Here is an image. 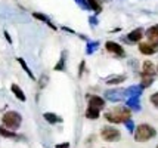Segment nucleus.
<instances>
[{
    "instance_id": "nucleus-1",
    "label": "nucleus",
    "mask_w": 158,
    "mask_h": 148,
    "mask_svg": "<svg viewBox=\"0 0 158 148\" xmlns=\"http://www.w3.org/2000/svg\"><path fill=\"white\" fill-rule=\"evenodd\" d=\"M131 114L129 107H115L110 111L105 113V119L112 125H118V123H126L127 120H130Z\"/></svg>"
},
{
    "instance_id": "nucleus-2",
    "label": "nucleus",
    "mask_w": 158,
    "mask_h": 148,
    "mask_svg": "<svg viewBox=\"0 0 158 148\" xmlns=\"http://www.w3.org/2000/svg\"><path fill=\"white\" fill-rule=\"evenodd\" d=\"M135 141L138 142H146L152 139L155 135H157V130L151 126V125H146V123H142V125H139L136 129H135Z\"/></svg>"
},
{
    "instance_id": "nucleus-3",
    "label": "nucleus",
    "mask_w": 158,
    "mask_h": 148,
    "mask_svg": "<svg viewBox=\"0 0 158 148\" xmlns=\"http://www.w3.org/2000/svg\"><path fill=\"white\" fill-rule=\"evenodd\" d=\"M2 121H3L5 127L10 129V130H16L22 123V117H21V114L18 111H7V113L3 114Z\"/></svg>"
},
{
    "instance_id": "nucleus-4",
    "label": "nucleus",
    "mask_w": 158,
    "mask_h": 148,
    "mask_svg": "<svg viewBox=\"0 0 158 148\" xmlns=\"http://www.w3.org/2000/svg\"><path fill=\"white\" fill-rule=\"evenodd\" d=\"M101 136H102L103 141H106V142H117V141H120L121 133H120V130L115 129V127L105 126V127H102V130H101Z\"/></svg>"
},
{
    "instance_id": "nucleus-5",
    "label": "nucleus",
    "mask_w": 158,
    "mask_h": 148,
    "mask_svg": "<svg viewBox=\"0 0 158 148\" xmlns=\"http://www.w3.org/2000/svg\"><path fill=\"white\" fill-rule=\"evenodd\" d=\"M139 50L143 55H154L158 52V42H152V40H146V42L139 43Z\"/></svg>"
},
{
    "instance_id": "nucleus-6",
    "label": "nucleus",
    "mask_w": 158,
    "mask_h": 148,
    "mask_svg": "<svg viewBox=\"0 0 158 148\" xmlns=\"http://www.w3.org/2000/svg\"><path fill=\"white\" fill-rule=\"evenodd\" d=\"M126 96V91H121V89H111V91H105V99H108L111 102H120L123 101Z\"/></svg>"
},
{
    "instance_id": "nucleus-7",
    "label": "nucleus",
    "mask_w": 158,
    "mask_h": 148,
    "mask_svg": "<svg viewBox=\"0 0 158 148\" xmlns=\"http://www.w3.org/2000/svg\"><path fill=\"white\" fill-rule=\"evenodd\" d=\"M105 48H106V50L110 52L111 55H114V57H117V58H123L124 55H126L123 46H120V44L115 42H106L105 43Z\"/></svg>"
},
{
    "instance_id": "nucleus-8",
    "label": "nucleus",
    "mask_w": 158,
    "mask_h": 148,
    "mask_svg": "<svg viewBox=\"0 0 158 148\" xmlns=\"http://www.w3.org/2000/svg\"><path fill=\"white\" fill-rule=\"evenodd\" d=\"M103 107H105V99L98 96V95H93L89 98V104H87V108H92V110H98L101 111Z\"/></svg>"
},
{
    "instance_id": "nucleus-9",
    "label": "nucleus",
    "mask_w": 158,
    "mask_h": 148,
    "mask_svg": "<svg viewBox=\"0 0 158 148\" xmlns=\"http://www.w3.org/2000/svg\"><path fill=\"white\" fill-rule=\"evenodd\" d=\"M143 30L142 28H136V30H133V31H130L129 34H127V40L131 43H138L142 40V37H143Z\"/></svg>"
},
{
    "instance_id": "nucleus-10",
    "label": "nucleus",
    "mask_w": 158,
    "mask_h": 148,
    "mask_svg": "<svg viewBox=\"0 0 158 148\" xmlns=\"http://www.w3.org/2000/svg\"><path fill=\"white\" fill-rule=\"evenodd\" d=\"M142 86L140 85H135V86H130L129 89H126V96L127 98H133V96H140L142 95Z\"/></svg>"
},
{
    "instance_id": "nucleus-11",
    "label": "nucleus",
    "mask_w": 158,
    "mask_h": 148,
    "mask_svg": "<svg viewBox=\"0 0 158 148\" xmlns=\"http://www.w3.org/2000/svg\"><path fill=\"white\" fill-rule=\"evenodd\" d=\"M158 71V68L151 62V61H145L142 64V73L143 74H149V76H155V73Z\"/></svg>"
},
{
    "instance_id": "nucleus-12",
    "label": "nucleus",
    "mask_w": 158,
    "mask_h": 148,
    "mask_svg": "<svg viewBox=\"0 0 158 148\" xmlns=\"http://www.w3.org/2000/svg\"><path fill=\"white\" fill-rule=\"evenodd\" d=\"M126 80V76L124 74H114V76H110V77L105 78V83L106 85H120Z\"/></svg>"
},
{
    "instance_id": "nucleus-13",
    "label": "nucleus",
    "mask_w": 158,
    "mask_h": 148,
    "mask_svg": "<svg viewBox=\"0 0 158 148\" xmlns=\"http://www.w3.org/2000/svg\"><path fill=\"white\" fill-rule=\"evenodd\" d=\"M43 117H44V120L48 121L49 125H56V123H61L62 121L61 117L55 113H44L43 114Z\"/></svg>"
},
{
    "instance_id": "nucleus-14",
    "label": "nucleus",
    "mask_w": 158,
    "mask_h": 148,
    "mask_svg": "<svg viewBox=\"0 0 158 148\" xmlns=\"http://www.w3.org/2000/svg\"><path fill=\"white\" fill-rule=\"evenodd\" d=\"M10 91H12V93H14V95H15V96H16L18 99H19V101H22V102H24V101L27 99V96H25L24 91H22V89H21L18 85H15V83H14V85L10 86Z\"/></svg>"
},
{
    "instance_id": "nucleus-15",
    "label": "nucleus",
    "mask_w": 158,
    "mask_h": 148,
    "mask_svg": "<svg viewBox=\"0 0 158 148\" xmlns=\"http://www.w3.org/2000/svg\"><path fill=\"white\" fill-rule=\"evenodd\" d=\"M146 37H148V40L158 42V24L157 25H152L151 28L146 30Z\"/></svg>"
},
{
    "instance_id": "nucleus-16",
    "label": "nucleus",
    "mask_w": 158,
    "mask_h": 148,
    "mask_svg": "<svg viewBox=\"0 0 158 148\" xmlns=\"http://www.w3.org/2000/svg\"><path fill=\"white\" fill-rule=\"evenodd\" d=\"M126 105L131 108V110H135V111H139L140 110V102H139V96H133V98H127V102H126Z\"/></svg>"
},
{
    "instance_id": "nucleus-17",
    "label": "nucleus",
    "mask_w": 158,
    "mask_h": 148,
    "mask_svg": "<svg viewBox=\"0 0 158 148\" xmlns=\"http://www.w3.org/2000/svg\"><path fill=\"white\" fill-rule=\"evenodd\" d=\"M0 135H2V136H5V138H10V139H18V138H22V136H18L14 130H10V129H7V127H2V126H0Z\"/></svg>"
},
{
    "instance_id": "nucleus-18",
    "label": "nucleus",
    "mask_w": 158,
    "mask_h": 148,
    "mask_svg": "<svg viewBox=\"0 0 158 148\" xmlns=\"http://www.w3.org/2000/svg\"><path fill=\"white\" fill-rule=\"evenodd\" d=\"M16 61L19 62V65H21V67H22V70H24V71H25V73H27V74H28V77L31 78V80H35L34 74H33V71L30 70V67H28V65H27V62H25V61H24L22 58H16Z\"/></svg>"
},
{
    "instance_id": "nucleus-19",
    "label": "nucleus",
    "mask_w": 158,
    "mask_h": 148,
    "mask_svg": "<svg viewBox=\"0 0 158 148\" xmlns=\"http://www.w3.org/2000/svg\"><path fill=\"white\" fill-rule=\"evenodd\" d=\"M33 16H34V18H37V19H40V21H43V22H44V24H48V25H49V27H50V28L56 30V27H55V25H53V24H52V21L49 19L48 16H46V15L39 14V12H34V14H33Z\"/></svg>"
},
{
    "instance_id": "nucleus-20",
    "label": "nucleus",
    "mask_w": 158,
    "mask_h": 148,
    "mask_svg": "<svg viewBox=\"0 0 158 148\" xmlns=\"http://www.w3.org/2000/svg\"><path fill=\"white\" fill-rule=\"evenodd\" d=\"M98 49H99V42H87V44H86V53L87 55H93Z\"/></svg>"
},
{
    "instance_id": "nucleus-21",
    "label": "nucleus",
    "mask_w": 158,
    "mask_h": 148,
    "mask_svg": "<svg viewBox=\"0 0 158 148\" xmlns=\"http://www.w3.org/2000/svg\"><path fill=\"white\" fill-rule=\"evenodd\" d=\"M152 82H154V76H149V74H143L142 73V83H140V86L142 87H148V86L152 85Z\"/></svg>"
},
{
    "instance_id": "nucleus-22",
    "label": "nucleus",
    "mask_w": 158,
    "mask_h": 148,
    "mask_svg": "<svg viewBox=\"0 0 158 148\" xmlns=\"http://www.w3.org/2000/svg\"><path fill=\"white\" fill-rule=\"evenodd\" d=\"M86 2H87V5H89L90 9H93L96 14H99V12L102 11V7H101V5H99L98 0H86Z\"/></svg>"
},
{
    "instance_id": "nucleus-23",
    "label": "nucleus",
    "mask_w": 158,
    "mask_h": 148,
    "mask_svg": "<svg viewBox=\"0 0 158 148\" xmlns=\"http://www.w3.org/2000/svg\"><path fill=\"white\" fill-rule=\"evenodd\" d=\"M99 113H101V111H98V110L87 108V110H86V117L90 120H96V119H99Z\"/></svg>"
},
{
    "instance_id": "nucleus-24",
    "label": "nucleus",
    "mask_w": 158,
    "mask_h": 148,
    "mask_svg": "<svg viewBox=\"0 0 158 148\" xmlns=\"http://www.w3.org/2000/svg\"><path fill=\"white\" fill-rule=\"evenodd\" d=\"M65 59H67V55H65V53H62L59 62L55 65V71H64L65 70Z\"/></svg>"
},
{
    "instance_id": "nucleus-25",
    "label": "nucleus",
    "mask_w": 158,
    "mask_h": 148,
    "mask_svg": "<svg viewBox=\"0 0 158 148\" xmlns=\"http://www.w3.org/2000/svg\"><path fill=\"white\" fill-rule=\"evenodd\" d=\"M124 125H126V129H127L130 133H133V132H135V125H133V121H131V120H127Z\"/></svg>"
},
{
    "instance_id": "nucleus-26",
    "label": "nucleus",
    "mask_w": 158,
    "mask_h": 148,
    "mask_svg": "<svg viewBox=\"0 0 158 148\" xmlns=\"http://www.w3.org/2000/svg\"><path fill=\"white\" fill-rule=\"evenodd\" d=\"M151 102L155 108H158V92L157 93H154V95H151Z\"/></svg>"
},
{
    "instance_id": "nucleus-27",
    "label": "nucleus",
    "mask_w": 158,
    "mask_h": 148,
    "mask_svg": "<svg viewBox=\"0 0 158 148\" xmlns=\"http://www.w3.org/2000/svg\"><path fill=\"white\" fill-rule=\"evenodd\" d=\"M55 148H69V144L68 142H65V144H59V145H56Z\"/></svg>"
},
{
    "instance_id": "nucleus-28",
    "label": "nucleus",
    "mask_w": 158,
    "mask_h": 148,
    "mask_svg": "<svg viewBox=\"0 0 158 148\" xmlns=\"http://www.w3.org/2000/svg\"><path fill=\"white\" fill-rule=\"evenodd\" d=\"M90 24H92V25H96L98 24V19L95 16H90Z\"/></svg>"
},
{
    "instance_id": "nucleus-29",
    "label": "nucleus",
    "mask_w": 158,
    "mask_h": 148,
    "mask_svg": "<svg viewBox=\"0 0 158 148\" xmlns=\"http://www.w3.org/2000/svg\"><path fill=\"white\" fill-rule=\"evenodd\" d=\"M5 37H6L7 43H12V39H10V36H9V33H7V31H5Z\"/></svg>"
},
{
    "instance_id": "nucleus-30",
    "label": "nucleus",
    "mask_w": 158,
    "mask_h": 148,
    "mask_svg": "<svg viewBox=\"0 0 158 148\" xmlns=\"http://www.w3.org/2000/svg\"><path fill=\"white\" fill-rule=\"evenodd\" d=\"M83 70H84V61H81V64H80V73H78V76L83 74Z\"/></svg>"
},
{
    "instance_id": "nucleus-31",
    "label": "nucleus",
    "mask_w": 158,
    "mask_h": 148,
    "mask_svg": "<svg viewBox=\"0 0 158 148\" xmlns=\"http://www.w3.org/2000/svg\"><path fill=\"white\" fill-rule=\"evenodd\" d=\"M98 2H102V3H106V2H111V0H98Z\"/></svg>"
},
{
    "instance_id": "nucleus-32",
    "label": "nucleus",
    "mask_w": 158,
    "mask_h": 148,
    "mask_svg": "<svg viewBox=\"0 0 158 148\" xmlns=\"http://www.w3.org/2000/svg\"><path fill=\"white\" fill-rule=\"evenodd\" d=\"M157 148H158V145H157Z\"/></svg>"
}]
</instances>
